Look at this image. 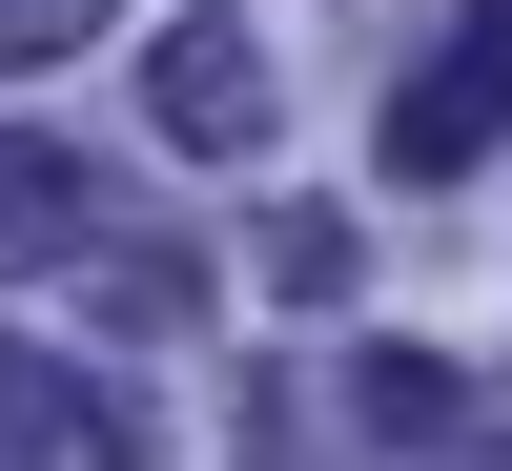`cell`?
Returning a JSON list of instances; mask_svg holds the SVG:
<instances>
[{
    "mask_svg": "<svg viewBox=\"0 0 512 471\" xmlns=\"http://www.w3.org/2000/svg\"><path fill=\"white\" fill-rule=\"evenodd\" d=\"M103 246V185H82L41 123H0V287H41V267H82Z\"/></svg>",
    "mask_w": 512,
    "mask_h": 471,
    "instance_id": "obj_4",
    "label": "cell"
},
{
    "mask_svg": "<svg viewBox=\"0 0 512 471\" xmlns=\"http://www.w3.org/2000/svg\"><path fill=\"white\" fill-rule=\"evenodd\" d=\"M123 0H0V82H41V62H82Z\"/></svg>",
    "mask_w": 512,
    "mask_h": 471,
    "instance_id": "obj_6",
    "label": "cell"
},
{
    "mask_svg": "<svg viewBox=\"0 0 512 471\" xmlns=\"http://www.w3.org/2000/svg\"><path fill=\"white\" fill-rule=\"evenodd\" d=\"M349 410H369V431H451V369L431 349H349Z\"/></svg>",
    "mask_w": 512,
    "mask_h": 471,
    "instance_id": "obj_5",
    "label": "cell"
},
{
    "mask_svg": "<svg viewBox=\"0 0 512 471\" xmlns=\"http://www.w3.org/2000/svg\"><path fill=\"white\" fill-rule=\"evenodd\" d=\"M0 471H164V431H144V390H123V369H82V349H0Z\"/></svg>",
    "mask_w": 512,
    "mask_h": 471,
    "instance_id": "obj_1",
    "label": "cell"
},
{
    "mask_svg": "<svg viewBox=\"0 0 512 471\" xmlns=\"http://www.w3.org/2000/svg\"><path fill=\"white\" fill-rule=\"evenodd\" d=\"M492 123H512V0H472V41H451V62L390 103V164H410V185H451Z\"/></svg>",
    "mask_w": 512,
    "mask_h": 471,
    "instance_id": "obj_3",
    "label": "cell"
},
{
    "mask_svg": "<svg viewBox=\"0 0 512 471\" xmlns=\"http://www.w3.org/2000/svg\"><path fill=\"white\" fill-rule=\"evenodd\" d=\"M472 471H512V451H472Z\"/></svg>",
    "mask_w": 512,
    "mask_h": 471,
    "instance_id": "obj_7",
    "label": "cell"
},
{
    "mask_svg": "<svg viewBox=\"0 0 512 471\" xmlns=\"http://www.w3.org/2000/svg\"><path fill=\"white\" fill-rule=\"evenodd\" d=\"M144 103H164L185 164H246V144H267V41H246V0H185V21H164Z\"/></svg>",
    "mask_w": 512,
    "mask_h": 471,
    "instance_id": "obj_2",
    "label": "cell"
}]
</instances>
